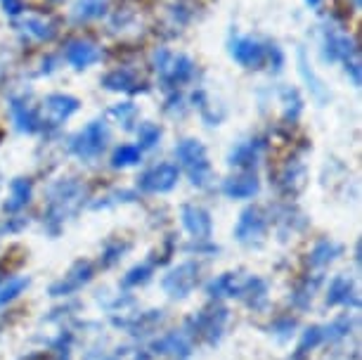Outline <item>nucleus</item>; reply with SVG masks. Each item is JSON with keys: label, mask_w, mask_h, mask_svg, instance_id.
I'll return each instance as SVG.
<instances>
[{"label": "nucleus", "mask_w": 362, "mask_h": 360, "mask_svg": "<svg viewBox=\"0 0 362 360\" xmlns=\"http://www.w3.org/2000/svg\"><path fill=\"white\" fill-rule=\"evenodd\" d=\"M322 55L327 62H344L346 74L351 76L353 86L360 88V50L358 43L341 33L337 29H325V38H322Z\"/></svg>", "instance_id": "1"}, {"label": "nucleus", "mask_w": 362, "mask_h": 360, "mask_svg": "<svg viewBox=\"0 0 362 360\" xmlns=\"http://www.w3.org/2000/svg\"><path fill=\"white\" fill-rule=\"evenodd\" d=\"M152 64L159 74L161 83L166 88H177L187 83L194 76V62L182 52H170L166 47H159L152 57Z\"/></svg>", "instance_id": "2"}, {"label": "nucleus", "mask_w": 362, "mask_h": 360, "mask_svg": "<svg viewBox=\"0 0 362 360\" xmlns=\"http://www.w3.org/2000/svg\"><path fill=\"white\" fill-rule=\"evenodd\" d=\"M83 185L76 180H59L57 185L50 187V204H47V223H62L66 216L78 209L81 199H83Z\"/></svg>", "instance_id": "3"}, {"label": "nucleus", "mask_w": 362, "mask_h": 360, "mask_svg": "<svg viewBox=\"0 0 362 360\" xmlns=\"http://www.w3.org/2000/svg\"><path fill=\"white\" fill-rule=\"evenodd\" d=\"M175 157L180 161V166L187 171L189 180H192L194 185H206L211 178V164H209L206 147H204L199 140L187 138V140L177 142Z\"/></svg>", "instance_id": "4"}, {"label": "nucleus", "mask_w": 362, "mask_h": 360, "mask_svg": "<svg viewBox=\"0 0 362 360\" xmlns=\"http://www.w3.org/2000/svg\"><path fill=\"white\" fill-rule=\"evenodd\" d=\"M107 142H109V126L105 121L98 119V121H90L78 135H74L71 152L83 161H90V159H98L100 154L105 152Z\"/></svg>", "instance_id": "5"}, {"label": "nucleus", "mask_w": 362, "mask_h": 360, "mask_svg": "<svg viewBox=\"0 0 362 360\" xmlns=\"http://www.w3.org/2000/svg\"><path fill=\"white\" fill-rule=\"evenodd\" d=\"M81 107V102L74 98V95H64V93H52L47 95L40 105L38 112V124L40 128H57L62 126L71 114H76Z\"/></svg>", "instance_id": "6"}, {"label": "nucleus", "mask_w": 362, "mask_h": 360, "mask_svg": "<svg viewBox=\"0 0 362 360\" xmlns=\"http://www.w3.org/2000/svg\"><path fill=\"white\" fill-rule=\"evenodd\" d=\"M230 55L244 69H261L265 64V45L249 36H237L230 40Z\"/></svg>", "instance_id": "7"}, {"label": "nucleus", "mask_w": 362, "mask_h": 360, "mask_svg": "<svg viewBox=\"0 0 362 360\" xmlns=\"http://www.w3.org/2000/svg\"><path fill=\"white\" fill-rule=\"evenodd\" d=\"M177 178H180V171H177V166L173 164H159L154 168H149L140 175L138 180V187L142 192H168V190H173L177 185Z\"/></svg>", "instance_id": "8"}, {"label": "nucleus", "mask_w": 362, "mask_h": 360, "mask_svg": "<svg viewBox=\"0 0 362 360\" xmlns=\"http://www.w3.org/2000/svg\"><path fill=\"white\" fill-rule=\"evenodd\" d=\"M17 33L24 40H33V43H50L57 36V22L47 17H24L15 22Z\"/></svg>", "instance_id": "9"}, {"label": "nucleus", "mask_w": 362, "mask_h": 360, "mask_svg": "<svg viewBox=\"0 0 362 360\" xmlns=\"http://www.w3.org/2000/svg\"><path fill=\"white\" fill-rule=\"evenodd\" d=\"M100 47L88 38H74L64 47V59L69 62L74 69H88L100 59Z\"/></svg>", "instance_id": "10"}, {"label": "nucleus", "mask_w": 362, "mask_h": 360, "mask_svg": "<svg viewBox=\"0 0 362 360\" xmlns=\"http://www.w3.org/2000/svg\"><path fill=\"white\" fill-rule=\"evenodd\" d=\"M197 266L194 263H182V266H177L175 270H170L166 275V280H163V289L168 291L170 296H187L189 291L194 289L197 284Z\"/></svg>", "instance_id": "11"}, {"label": "nucleus", "mask_w": 362, "mask_h": 360, "mask_svg": "<svg viewBox=\"0 0 362 360\" xmlns=\"http://www.w3.org/2000/svg\"><path fill=\"white\" fill-rule=\"evenodd\" d=\"M102 86L107 88V91L112 93H145L147 91V83L142 81L138 74L126 69V66H121V69H114L109 71L105 79H102Z\"/></svg>", "instance_id": "12"}, {"label": "nucleus", "mask_w": 362, "mask_h": 360, "mask_svg": "<svg viewBox=\"0 0 362 360\" xmlns=\"http://www.w3.org/2000/svg\"><path fill=\"white\" fill-rule=\"evenodd\" d=\"M263 233H265V216L261 209L251 207L239 216V223L235 228V235L239 242H254L258 237H263Z\"/></svg>", "instance_id": "13"}, {"label": "nucleus", "mask_w": 362, "mask_h": 360, "mask_svg": "<svg viewBox=\"0 0 362 360\" xmlns=\"http://www.w3.org/2000/svg\"><path fill=\"white\" fill-rule=\"evenodd\" d=\"M182 226L197 240H209L211 237V216L202 207H182Z\"/></svg>", "instance_id": "14"}, {"label": "nucleus", "mask_w": 362, "mask_h": 360, "mask_svg": "<svg viewBox=\"0 0 362 360\" xmlns=\"http://www.w3.org/2000/svg\"><path fill=\"white\" fill-rule=\"evenodd\" d=\"M10 112H12L15 124H17V131H22V133L40 131L38 112L29 105V100H26V98H12L10 100Z\"/></svg>", "instance_id": "15"}, {"label": "nucleus", "mask_w": 362, "mask_h": 360, "mask_svg": "<svg viewBox=\"0 0 362 360\" xmlns=\"http://www.w3.org/2000/svg\"><path fill=\"white\" fill-rule=\"evenodd\" d=\"M258 178L256 175H237V178H228L223 185V192L230 197V199H249L258 192Z\"/></svg>", "instance_id": "16"}, {"label": "nucleus", "mask_w": 362, "mask_h": 360, "mask_svg": "<svg viewBox=\"0 0 362 360\" xmlns=\"http://www.w3.org/2000/svg\"><path fill=\"white\" fill-rule=\"evenodd\" d=\"M31 180L29 178H17L12 180L10 185V199L5 202V211H19V209H24L26 204L31 199Z\"/></svg>", "instance_id": "17"}, {"label": "nucleus", "mask_w": 362, "mask_h": 360, "mask_svg": "<svg viewBox=\"0 0 362 360\" xmlns=\"http://www.w3.org/2000/svg\"><path fill=\"white\" fill-rule=\"evenodd\" d=\"M258 154H261V142H242V145H237L235 149L230 152V164L232 166H244V168H249V166H256V161H258Z\"/></svg>", "instance_id": "18"}, {"label": "nucleus", "mask_w": 362, "mask_h": 360, "mask_svg": "<svg viewBox=\"0 0 362 360\" xmlns=\"http://www.w3.org/2000/svg\"><path fill=\"white\" fill-rule=\"evenodd\" d=\"M90 273H93V270H90V266H88V263H76L71 273L66 275V280H62L59 284H54V287H52V294H66V291H71V289L81 287L83 282L90 280Z\"/></svg>", "instance_id": "19"}, {"label": "nucleus", "mask_w": 362, "mask_h": 360, "mask_svg": "<svg viewBox=\"0 0 362 360\" xmlns=\"http://www.w3.org/2000/svg\"><path fill=\"white\" fill-rule=\"evenodd\" d=\"M107 12V0H76L71 15L76 22H90Z\"/></svg>", "instance_id": "20"}, {"label": "nucleus", "mask_w": 362, "mask_h": 360, "mask_svg": "<svg viewBox=\"0 0 362 360\" xmlns=\"http://www.w3.org/2000/svg\"><path fill=\"white\" fill-rule=\"evenodd\" d=\"M138 161H140V147H135V145H121L114 152L112 166L114 168H126V166H135Z\"/></svg>", "instance_id": "21"}, {"label": "nucleus", "mask_w": 362, "mask_h": 360, "mask_svg": "<svg viewBox=\"0 0 362 360\" xmlns=\"http://www.w3.org/2000/svg\"><path fill=\"white\" fill-rule=\"evenodd\" d=\"M159 140H161V128H159V126H156V124H149V121H145V124H140V128H138L140 152H142V149H152Z\"/></svg>", "instance_id": "22"}, {"label": "nucleus", "mask_w": 362, "mask_h": 360, "mask_svg": "<svg viewBox=\"0 0 362 360\" xmlns=\"http://www.w3.org/2000/svg\"><path fill=\"white\" fill-rule=\"evenodd\" d=\"M348 298H351V280H348V277H337L329 287V296H327V301L334 306V303H346Z\"/></svg>", "instance_id": "23"}, {"label": "nucleus", "mask_w": 362, "mask_h": 360, "mask_svg": "<svg viewBox=\"0 0 362 360\" xmlns=\"http://www.w3.org/2000/svg\"><path fill=\"white\" fill-rule=\"evenodd\" d=\"M282 100H284V117L296 119L300 112V95L296 88H282Z\"/></svg>", "instance_id": "24"}, {"label": "nucleus", "mask_w": 362, "mask_h": 360, "mask_svg": "<svg viewBox=\"0 0 362 360\" xmlns=\"http://www.w3.org/2000/svg\"><path fill=\"white\" fill-rule=\"evenodd\" d=\"M109 114L119 121V124H124V128H131L133 121H135V114H138V110H135L133 102H124V105H116L109 110Z\"/></svg>", "instance_id": "25"}, {"label": "nucleus", "mask_w": 362, "mask_h": 360, "mask_svg": "<svg viewBox=\"0 0 362 360\" xmlns=\"http://www.w3.org/2000/svg\"><path fill=\"white\" fill-rule=\"evenodd\" d=\"M337 247L329 242H320L315 251H313V256H310V263L313 266H325V263H329L334 259V254H337Z\"/></svg>", "instance_id": "26"}, {"label": "nucleus", "mask_w": 362, "mask_h": 360, "mask_svg": "<svg viewBox=\"0 0 362 360\" xmlns=\"http://www.w3.org/2000/svg\"><path fill=\"white\" fill-rule=\"evenodd\" d=\"M26 284H29V280H26V277H19V280H10L3 289H0V306L12 301V298H15L17 294H22V291L26 289Z\"/></svg>", "instance_id": "27"}, {"label": "nucleus", "mask_w": 362, "mask_h": 360, "mask_svg": "<svg viewBox=\"0 0 362 360\" xmlns=\"http://www.w3.org/2000/svg\"><path fill=\"white\" fill-rule=\"evenodd\" d=\"M156 349H163V353H166V351H170V353H177V351L187 353V344L182 342V339L177 337V335H170L168 339H163L161 344H156Z\"/></svg>", "instance_id": "28"}, {"label": "nucleus", "mask_w": 362, "mask_h": 360, "mask_svg": "<svg viewBox=\"0 0 362 360\" xmlns=\"http://www.w3.org/2000/svg\"><path fill=\"white\" fill-rule=\"evenodd\" d=\"M320 339H322V330H320V327H310L303 335V342H300V346H298V356H300V353H305L308 349H313V346H317Z\"/></svg>", "instance_id": "29"}, {"label": "nucleus", "mask_w": 362, "mask_h": 360, "mask_svg": "<svg viewBox=\"0 0 362 360\" xmlns=\"http://www.w3.org/2000/svg\"><path fill=\"white\" fill-rule=\"evenodd\" d=\"M149 277V268L147 266H142V268H133L131 273L126 275V280H124V284H128V287H131V284H138V282H145Z\"/></svg>", "instance_id": "30"}, {"label": "nucleus", "mask_w": 362, "mask_h": 360, "mask_svg": "<svg viewBox=\"0 0 362 360\" xmlns=\"http://www.w3.org/2000/svg\"><path fill=\"white\" fill-rule=\"evenodd\" d=\"M0 5H3L5 15H10V17H19L24 12L22 0H0Z\"/></svg>", "instance_id": "31"}, {"label": "nucleus", "mask_w": 362, "mask_h": 360, "mask_svg": "<svg viewBox=\"0 0 362 360\" xmlns=\"http://www.w3.org/2000/svg\"><path fill=\"white\" fill-rule=\"evenodd\" d=\"M305 3H308L310 8H317V5H320V0H305Z\"/></svg>", "instance_id": "32"}, {"label": "nucleus", "mask_w": 362, "mask_h": 360, "mask_svg": "<svg viewBox=\"0 0 362 360\" xmlns=\"http://www.w3.org/2000/svg\"><path fill=\"white\" fill-rule=\"evenodd\" d=\"M353 3H355V8H360V0H353Z\"/></svg>", "instance_id": "33"}]
</instances>
